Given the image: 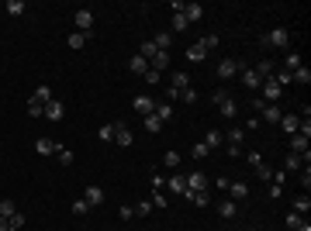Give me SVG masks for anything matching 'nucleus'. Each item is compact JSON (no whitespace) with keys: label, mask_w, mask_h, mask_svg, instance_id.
<instances>
[{"label":"nucleus","mask_w":311,"mask_h":231,"mask_svg":"<svg viewBox=\"0 0 311 231\" xmlns=\"http://www.w3.org/2000/svg\"><path fill=\"white\" fill-rule=\"evenodd\" d=\"M259 93H263L259 100H266V104H273V100H277V97L284 93V86H280V83H277L273 76H266L263 83H259Z\"/></svg>","instance_id":"nucleus-1"},{"label":"nucleus","mask_w":311,"mask_h":231,"mask_svg":"<svg viewBox=\"0 0 311 231\" xmlns=\"http://www.w3.org/2000/svg\"><path fill=\"white\" fill-rule=\"evenodd\" d=\"M215 104L222 107V114H225V117H235V114H238V107H235V100L229 97V93H225V90H218V93H215Z\"/></svg>","instance_id":"nucleus-2"},{"label":"nucleus","mask_w":311,"mask_h":231,"mask_svg":"<svg viewBox=\"0 0 311 231\" xmlns=\"http://www.w3.org/2000/svg\"><path fill=\"white\" fill-rule=\"evenodd\" d=\"M266 45H277V49H287V45H291V31H287V28H273V31L266 35Z\"/></svg>","instance_id":"nucleus-3"},{"label":"nucleus","mask_w":311,"mask_h":231,"mask_svg":"<svg viewBox=\"0 0 311 231\" xmlns=\"http://www.w3.org/2000/svg\"><path fill=\"white\" fill-rule=\"evenodd\" d=\"M201 190H208V176L204 173H190L187 176V193H201ZM183 193V197H187Z\"/></svg>","instance_id":"nucleus-4"},{"label":"nucleus","mask_w":311,"mask_h":231,"mask_svg":"<svg viewBox=\"0 0 311 231\" xmlns=\"http://www.w3.org/2000/svg\"><path fill=\"white\" fill-rule=\"evenodd\" d=\"M114 145L128 149V145H132V128H125V124H114Z\"/></svg>","instance_id":"nucleus-5"},{"label":"nucleus","mask_w":311,"mask_h":231,"mask_svg":"<svg viewBox=\"0 0 311 231\" xmlns=\"http://www.w3.org/2000/svg\"><path fill=\"white\" fill-rule=\"evenodd\" d=\"M291 152H294V155H305V159H308V138L294 131V135H291Z\"/></svg>","instance_id":"nucleus-6"},{"label":"nucleus","mask_w":311,"mask_h":231,"mask_svg":"<svg viewBox=\"0 0 311 231\" xmlns=\"http://www.w3.org/2000/svg\"><path fill=\"white\" fill-rule=\"evenodd\" d=\"M183 17H187V24H194V21L204 17V7L201 3H183Z\"/></svg>","instance_id":"nucleus-7"},{"label":"nucleus","mask_w":311,"mask_h":231,"mask_svg":"<svg viewBox=\"0 0 311 231\" xmlns=\"http://www.w3.org/2000/svg\"><path fill=\"white\" fill-rule=\"evenodd\" d=\"M135 111H139L142 117H149V114L156 111V100L153 97H135Z\"/></svg>","instance_id":"nucleus-8"},{"label":"nucleus","mask_w":311,"mask_h":231,"mask_svg":"<svg viewBox=\"0 0 311 231\" xmlns=\"http://www.w3.org/2000/svg\"><path fill=\"white\" fill-rule=\"evenodd\" d=\"M73 21H77V28L83 31V35L93 28V14H90V10H77V17H73Z\"/></svg>","instance_id":"nucleus-9"},{"label":"nucleus","mask_w":311,"mask_h":231,"mask_svg":"<svg viewBox=\"0 0 311 231\" xmlns=\"http://www.w3.org/2000/svg\"><path fill=\"white\" fill-rule=\"evenodd\" d=\"M35 152L38 155H56L59 152V145H56L52 138H38V142H35Z\"/></svg>","instance_id":"nucleus-10"},{"label":"nucleus","mask_w":311,"mask_h":231,"mask_svg":"<svg viewBox=\"0 0 311 231\" xmlns=\"http://www.w3.org/2000/svg\"><path fill=\"white\" fill-rule=\"evenodd\" d=\"M259 114H263V121H273V124H280V117H284V111H280L277 104H266Z\"/></svg>","instance_id":"nucleus-11"},{"label":"nucleus","mask_w":311,"mask_h":231,"mask_svg":"<svg viewBox=\"0 0 311 231\" xmlns=\"http://www.w3.org/2000/svg\"><path fill=\"white\" fill-rule=\"evenodd\" d=\"M83 200H86L90 207H97V204H104V190H100V186H86V193H83Z\"/></svg>","instance_id":"nucleus-12"},{"label":"nucleus","mask_w":311,"mask_h":231,"mask_svg":"<svg viewBox=\"0 0 311 231\" xmlns=\"http://www.w3.org/2000/svg\"><path fill=\"white\" fill-rule=\"evenodd\" d=\"M235 73H238V62H235V59H222V62H218V76L222 79L235 76Z\"/></svg>","instance_id":"nucleus-13"},{"label":"nucleus","mask_w":311,"mask_h":231,"mask_svg":"<svg viewBox=\"0 0 311 231\" xmlns=\"http://www.w3.org/2000/svg\"><path fill=\"white\" fill-rule=\"evenodd\" d=\"M238 145H242V128H232V131H229V155H238V152H242Z\"/></svg>","instance_id":"nucleus-14"},{"label":"nucleus","mask_w":311,"mask_h":231,"mask_svg":"<svg viewBox=\"0 0 311 231\" xmlns=\"http://www.w3.org/2000/svg\"><path fill=\"white\" fill-rule=\"evenodd\" d=\"M169 66V52H156L153 59H149V69H156V73H162Z\"/></svg>","instance_id":"nucleus-15"},{"label":"nucleus","mask_w":311,"mask_h":231,"mask_svg":"<svg viewBox=\"0 0 311 231\" xmlns=\"http://www.w3.org/2000/svg\"><path fill=\"white\" fill-rule=\"evenodd\" d=\"M128 69H132V73H139V76H146V69H149V59H142V56L135 52V56H132V62H128Z\"/></svg>","instance_id":"nucleus-16"},{"label":"nucleus","mask_w":311,"mask_h":231,"mask_svg":"<svg viewBox=\"0 0 311 231\" xmlns=\"http://www.w3.org/2000/svg\"><path fill=\"white\" fill-rule=\"evenodd\" d=\"M63 114H66V107H63L59 100H49V104H45V117H52V121H59Z\"/></svg>","instance_id":"nucleus-17"},{"label":"nucleus","mask_w":311,"mask_h":231,"mask_svg":"<svg viewBox=\"0 0 311 231\" xmlns=\"http://www.w3.org/2000/svg\"><path fill=\"white\" fill-rule=\"evenodd\" d=\"M298 124H301V117H298V114H284V117H280V128H284L287 135H294V131H298Z\"/></svg>","instance_id":"nucleus-18"},{"label":"nucleus","mask_w":311,"mask_h":231,"mask_svg":"<svg viewBox=\"0 0 311 231\" xmlns=\"http://www.w3.org/2000/svg\"><path fill=\"white\" fill-rule=\"evenodd\" d=\"M229 193H232V200L238 204V200L249 197V186H245V183H229Z\"/></svg>","instance_id":"nucleus-19"},{"label":"nucleus","mask_w":311,"mask_h":231,"mask_svg":"<svg viewBox=\"0 0 311 231\" xmlns=\"http://www.w3.org/2000/svg\"><path fill=\"white\" fill-rule=\"evenodd\" d=\"M187 59H190V62H204V59H208L204 45H201V42H197V45H190V49H187Z\"/></svg>","instance_id":"nucleus-20"},{"label":"nucleus","mask_w":311,"mask_h":231,"mask_svg":"<svg viewBox=\"0 0 311 231\" xmlns=\"http://www.w3.org/2000/svg\"><path fill=\"white\" fill-rule=\"evenodd\" d=\"M31 97H35L38 104H49V100H56V97H52V86H49V83H42V86H38V90H35Z\"/></svg>","instance_id":"nucleus-21"},{"label":"nucleus","mask_w":311,"mask_h":231,"mask_svg":"<svg viewBox=\"0 0 311 231\" xmlns=\"http://www.w3.org/2000/svg\"><path fill=\"white\" fill-rule=\"evenodd\" d=\"M273 69H277V66H273L270 59H263V62H256V69H252V73H256L259 79H266V76H273Z\"/></svg>","instance_id":"nucleus-22"},{"label":"nucleus","mask_w":311,"mask_h":231,"mask_svg":"<svg viewBox=\"0 0 311 231\" xmlns=\"http://www.w3.org/2000/svg\"><path fill=\"white\" fill-rule=\"evenodd\" d=\"M238 73H242V83H245V86H249V90H259V83H263V79L256 76V73H252V69H238Z\"/></svg>","instance_id":"nucleus-23"},{"label":"nucleus","mask_w":311,"mask_h":231,"mask_svg":"<svg viewBox=\"0 0 311 231\" xmlns=\"http://www.w3.org/2000/svg\"><path fill=\"white\" fill-rule=\"evenodd\" d=\"M169 86H173L176 93H183V90L190 86V76H187V73H173V83H169Z\"/></svg>","instance_id":"nucleus-24"},{"label":"nucleus","mask_w":311,"mask_h":231,"mask_svg":"<svg viewBox=\"0 0 311 231\" xmlns=\"http://www.w3.org/2000/svg\"><path fill=\"white\" fill-rule=\"evenodd\" d=\"M308 211H311V197L308 193H301V197L294 200V214H308Z\"/></svg>","instance_id":"nucleus-25"},{"label":"nucleus","mask_w":311,"mask_h":231,"mask_svg":"<svg viewBox=\"0 0 311 231\" xmlns=\"http://www.w3.org/2000/svg\"><path fill=\"white\" fill-rule=\"evenodd\" d=\"M235 211H238V207H235V200H222V204H218V214H222L225 221H229V218H235Z\"/></svg>","instance_id":"nucleus-26"},{"label":"nucleus","mask_w":311,"mask_h":231,"mask_svg":"<svg viewBox=\"0 0 311 231\" xmlns=\"http://www.w3.org/2000/svg\"><path fill=\"white\" fill-rule=\"evenodd\" d=\"M3 10H7L10 17H21V14H24V0H7V7H3Z\"/></svg>","instance_id":"nucleus-27"},{"label":"nucleus","mask_w":311,"mask_h":231,"mask_svg":"<svg viewBox=\"0 0 311 231\" xmlns=\"http://www.w3.org/2000/svg\"><path fill=\"white\" fill-rule=\"evenodd\" d=\"M298 66H301V56H298V52H287V59H284V66H280V69H287V73H294Z\"/></svg>","instance_id":"nucleus-28"},{"label":"nucleus","mask_w":311,"mask_h":231,"mask_svg":"<svg viewBox=\"0 0 311 231\" xmlns=\"http://www.w3.org/2000/svg\"><path fill=\"white\" fill-rule=\"evenodd\" d=\"M42 114H45V104H38V100L31 97V100H28V117H42Z\"/></svg>","instance_id":"nucleus-29"},{"label":"nucleus","mask_w":311,"mask_h":231,"mask_svg":"<svg viewBox=\"0 0 311 231\" xmlns=\"http://www.w3.org/2000/svg\"><path fill=\"white\" fill-rule=\"evenodd\" d=\"M169 190L173 193H187V176H173L169 179Z\"/></svg>","instance_id":"nucleus-30"},{"label":"nucleus","mask_w":311,"mask_h":231,"mask_svg":"<svg viewBox=\"0 0 311 231\" xmlns=\"http://www.w3.org/2000/svg\"><path fill=\"white\" fill-rule=\"evenodd\" d=\"M190 200H194V207H208L211 204V197H208V190H201V193H187Z\"/></svg>","instance_id":"nucleus-31"},{"label":"nucleus","mask_w":311,"mask_h":231,"mask_svg":"<svg viewBox=\"0 0 311 231\" xmlns=\"http://www.w3.org/2000/svg\"><path fill=\"white\" fill-rule=\"evenodd\" d=\"M153 114L159 117V121H169V117H173V107H169V104H156Z\"/></svg>","instance_id":"nucleus-32"},{"label":"nucleus","mask_w":311,"mask_h":231,"mask_svg":"<svg viewBox=\"0 0 311 231\" xmlns=\"http://www.w3.org/2000/svg\"><path fill=\"white\" fill-rule=\"evenodd\" d=\"M291 76L298 79V83H305V86H308V83H311V69H308V66H298V69H294Z\"/></svg>","instance_id":"nucleus-33"},{"label":"nucleus","mask_w":311,"mask_h":231,"mask_svg":"<svg viewBox=\"0 0 311 231\" xmlns=\"http://www.w3.org/2000/svg\"><path fill=\"white\" fill-rule=\"evenodd\" d=\"M284 166H287V173H301V155H294V152H291Z\"/></svg>","instance_id":"nucleus-34"},{"label":"nucleus","mask_w":311,"mask_h":231,"mask_svg":"<svg viewBox=\"0 0 311 231\" xmlns=\"http://www.w3.org/2000/svg\"><path fill=\"white\" fill-rule=\"evenodd\" d=\"M83 45H86V35H83V31H73V35H70V49H83Z\"/></svg>","instance_id":"nucleus-35"},{"label":"nucleus","mask_w":311,"mask_h":231,"mask_svg":"<svg viewBox=\"0 0 311 231\" xmlns=\"http://www.w3.org/2000/svg\"><path fill=\"white\" fill-rule=\"evenodd\" d=\"M204 145H208V149H218V145H222V131H208Z\"/></svg>","instance_id":"nucleus-36"},{"label":"nucleus","mask_w":311,"mask_h":231,"mask_svg":"<svg viewBox=\"0 0 311 231\" xmlns=\"http://www.w3.org/2000/svg\"><path fill=\"white\" fill-rule=\"evenodd\" d=\"M256 176H259V179H273V166L259 162V166H256Z\"/></svg>","instance_id":"nucleus-37"},{"label":"nucleus","mask_w":311,"mask_h":231,"mask_svg":"<svg viewBox=\"0 0 311 231\" xmlns=\"http://www.w3.org/2000/svg\"><path fill=\"white\" fill-rule=\"evenodd\" d=\"M7 225H10V231H21V228H24V214H10Z\"/></svg>","instance_id":"nucleus-38"},{"label":"nucleus","mask_w":311,"mask_h":231,"mask_svg":"<svg viewBox=\"0 0 311 231\" xmlns=\"http://www.w3.org/2000/svg\"><path fill=\"white\" fill-rule=\"evenodd\" d=\"M162 162H166V169H176V166H180V152H166Z\"/></svg>","instance_id":"nucleus-39"},{"label":"nucleus","mask_w":311,"mask_h":231,"mask_svg":"<svg viewBox=\"0 0 311 231\" xmlns=\"http://www.w3.org/2000/svg\"><path fill=\"white\" fill-rule=\"evenodd\" d=\"M159 128H162V121H159V117H156V114H149V117H146V131H159Z\"/></svg>","instance_id":"nucleus-40"},{"label":"nucleus","mask_w":311,"mask_h":231,"mask_svg":"<svg viewBox=\"0 0 311 231\" xmlns=\"http://www.w3.org/2000/svg\"><path fill=\"white\" fill-rule=\"evenodd\" d=\"M180 100H183V104H197V90H194V86H187V90L180 93Z\"/></svg>","instance_id":"nucleus-41"},{"label":"nucleus","mask_w":311,"mask_h":231,"mask_svg":"<svg viewBox=\"0 0 311 231\" xmlns=\"http://www.w3.org/2000/svg\"><path fill=\"white\" fill-rule=\"evenodd\" d=\"M97 135H100V142H114V124H104Z\"/></svg>","instance_id":"nucleus-42"},{"label":"nucleus","mask_w":311,"mask_h":231,"mask_svg":"<svg viewBox=\"0 0 311 231\" xmlns=\"http://www.w3.org/2000/svg\"><path fill=\"white\" fill-rule=\"evenodd\" d=\"M10 214H17V207H14V200H3L0 204V218H10Z\"/></svg>","instance_id":"nucleus-43"},{"label":"nucleus","mask_w":311,"mask_h":231,"mask_svg":"<svg viewBox=\"0 0 311 231\" xmlns=\"http://www.w3.org/2000/svg\"><path fill=\"white\" fill-rule=\"evenodd\" d=\"M59 162H63V166H73V152H70V149H63V145H59Z\"/></svg>","instance_id":"nucleus-44"},{"label":"nucleus","mask_w":311,"mask_h":231,"mask_svg":"<svg viewBox=\"0 0 311 231\" xmlns=\"http://www.w3.org/2000/svg\"><path fill=\"white\" fill-rule=\"evenodd\" d=\"M173 31H187V17L183 14H173Z\"/></svg>","instance_id":"nucleus-45"},{"label":"nucleus","mask_w":311,"mask_h":231,"mask_svg":"<svg viewBox=\"0 0 311 231\" xmlns=\"http://www.w3.org/2000/svg\"><path fill=\"white\" fill-rule=\"evenodd\" d=\"M201 45H204V52H211V49L218 45V35H204V38H201Z\"/></svg>","instance_id":"nucleus-46"},{"label":"nucleus","mask_w":311,"mask_h":231,"mask_svg":"<svg viewBox=\"0 0 311 231\" xmlns=\"http://www.w3.org/2000/svg\"><path fill=\"white\" fill-rule=\"evenodd\" d=\"M86 211H90V204H86V200H77V204H73V214H77V218H83Z\"/></svg>","instance_id":"nucleus-47"},{"label":"nucleus","mask_w":311,"mask_h":231,"mask_svg":"<svg viewBox=\"0 0 311 231\" xmlns=\"http://www.w3.org/2000/svg\"><path fill=\"white\" fill-rule=\"evenodd\" d=\"M273 79H277V83H280V86H287V83H291V79H294V76H291V73H287V69H277V76H273Z\"/></svg>","instance_id":"nucleus-48"},{"label":"nucleus","mask_w":311,"mask_h":231,"mask_svg":"<svg viewBox=\"0 0 311 231\" xmlns=\"http://www.w3.org/2000/svg\"><path fill=\"white\" fill-rule=\"evenodd\" d=\"M135 211H139V218H146V214L153 211V200H139V207H135Z\"/></svg>","instance_id":"nucleus-49"},{"label":"nucleus","mask_w":311,"mask_h":231,"mask_svg":"<svg viewBox=\"0 0 311 231\" xmlns=\"http://www.w3.org/2000/svg\"><path fill=\"white\" fill-rule=\"evenodd\" d=\"M287 228H291V231L301 228V214H294V211H291V214H287Z\"/></svg>","instance_id":"nucleus-50"},{"label":"nucleus","mask_w":311,"mask_h":231,"mask_svg":"<svg viewBox=\"0 0 311 231\" xmlns=\"http://www.w3.org/2000/svg\"><path fill=\"white\" fill-rule=\"evenodd\" d=\"M159 79H162V73H156V69H146V83H149V86H156Z\"/></svg>","instance_id":"nucleus-51"},{"label":"nucleus","mask_w":311,"mask_h":231,"mask_svg":"<svg viewBox=\"0 0 311 231\" xmlns=\"http://www.w3.org/2000/svg\"><path fill=\"white\" fill-rule=\"evenodd\" d=\"M153 207H166V193H162V190L153 193Z\"/></svg>","instance_id":"nucleus-52"},{"label":"nucleus","mask_w":311,"mask_h":231,"mask_svg":"<svg viewBox=\"0 0 311 231\" xmlns=\"http://www.w3.org/2000/svg\"><path fill=\"white\" fill-rule=\"evenodd\" d=\"M211 152V149H208V145H204V142H201V145H194V159H204V155Z\"/></svg>","instance_id":"nucleus-53"},{"label":"nucleus","mask_w":311,"mask_h":231,"mask_svg":"<svg viewBox=\"0 0 311 231\" xmlns=\"http://www.w3.org/2000/svg\"><path fill=\"white\" fill-rule=\"evenodd\" d=\"M121 218H125V221H128V218H135V207H132V204H125V207H121Z\"/></svg>","instance_id":"nucleus-54"},{"label":"nucleus","mask_w":311,"mask_h":231,"mask_svg":"<svg viewBox=\"0 0 311 231\" xmlns=\"http://www.w3.org/2000/svg\"><path fill=\"white\" fill-rule=\"evenodd\" d=\"M259 162H263V155H259V152H249V166H252V169H256Z\"/></svg>","instance_id":"nucleus-55"},{"label":"nucleus","mask_w":311,"mask_h":231,"mask_svg":"<svg viewBox=\"0 0 311 231\" xmlns=\"http://www.w3.org/2000/svg\"><path fill=\"white\" fill-rule=\"evenodd\" d=\"M0 231H10V225H7V218H0Z\"/></svg>","instance_id":"nucleus-56"},{"label":"nucleus","mask_w":311,"mask_h":231,"mask_svg":"<svg viewBox=\"0 0 311 231\" xmlns=\"http://www.w3.org/2000/svg\"><path fill=\"white\" fill-rule=\"evenodd\" d=\"M294 231H311V225L308 221H301V228H294Z\"/></svg>","instance_id":"nucleus-57"},{"label":"nucleus","mask_w":311,"mask_h":231,"mask_svg":"<svg viewBox=\"0 0 311 231\" xmlns=\"http://www.w3.org/2000/svg\"><path fill=\"white\" fill-rule=\"evenodd\" d=\"M249 231H252V228H249Z\"/></svg>","instance_id":"nucleus-58"}]
</instances>
